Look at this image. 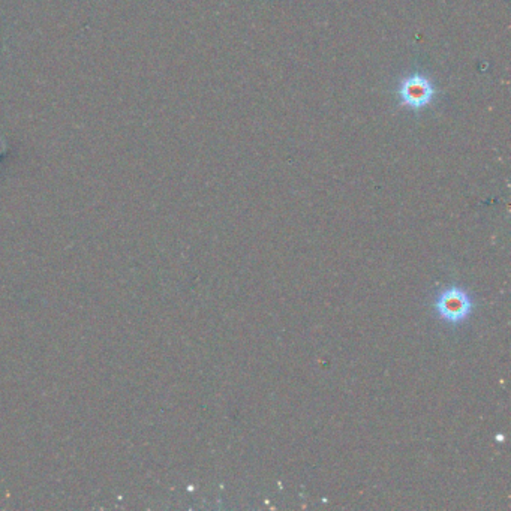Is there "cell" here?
<instances>
[{
    "mask_svg": "<svg viewBox=\"0 0 511 511\" xmlns=\"http://www.w3.org/2000/svg\"><path fill=\"white\" fill-rule=\"evenodd\" d=\"M436 315L448 322L459 324L467 320L474 309L472 297L462 286L453 285L441 291L434 303Z\"/></svg>",
    "mask_w": 511,
    "mask_h": 511,
    "instance_id": "6da1fadb",
    "label": "cell"
},
{
    "mask_svg": "<svg viewBox=\"0 0 511 511\" xmlns=\"http://www.w3.org/2000/svg\"><path fill=\"white\" fill-rule=\"evenodd\" d=\"M400 106L412 110H422L432 102L435 96V87L432 81L422 74H412L400 81L399 86Z\"/></svg>",
    "mask_w": 511,
    "mask_h": 511,
    "instance_id": "7a4b0ae2",
    "label": "cell"
}]
</instances>
